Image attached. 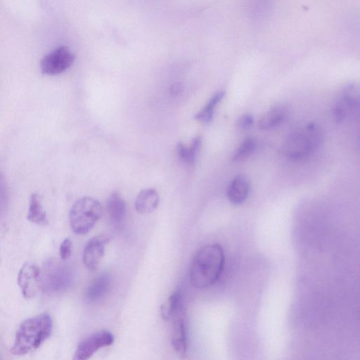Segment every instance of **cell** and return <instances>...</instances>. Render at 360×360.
<instances>
[{
  "label": "cell",
  "instance_id": "cell-1",
  "mask_svg": "<svg viewBox=\"0 0 360 360\" xmlns=\"http://www.w3.org/2000/svg\"><path fill=\"white\" fill-rule=\"evenodd\" d=\"M224 252L219 244H209L195 255L191 264L189 276L192 285L200 289L214 284L220 277L224 266Z\"/></svg>",
  "mask_w": 360,
  "mask_h": 360
},
{
  "label": "cell",
  "instance_id": "cell-2",
  "mask_svg": "<svg viewBox=\"0 0 360 360\" xmlns=\"http://www.w3.org/2000/svg\"><path fill=\"white\" fill-rule=\"evenodd\" d=\"M52 328L51 318L46 313L25 320L16 332L11 353L23 355L37 349L50 336Z\"/></svg>",
  "mask_w": 360,
  "mask_h": 360
},
{
  "label": "cell",
  "instance_id": "cell-3",
  "mask_svg": "<svg viewBox=\"0 0 360 360\" xmlns=\"http://www.w3.org/2000/svg\"><path fill=\"white\" fill-rule=\"evenodd\" d=\"M322 140L321 128L316 123L309 122L292 131L287 136L283 151L290 159H303L313 153Z\"/></svg>",
  "mask_w": 360,
  "mask_h": 360
},
{
  "label": "cell",
  "instance_id": "cell-4",
  "mask_svg": "<svg viewBox=\"0 0 360 360\" xmlns=\"http://www.w3.org/2000/svg\"><path fill=\"white\" fill-rule=\"evenodd\" d=\"M103 214L101 204L91 197L78 199L69 212V221L72 231L79 235L89 232Z\"/></svg>",
  "mask_w": 360,
  "mask_h": 360
},
{
  "label": "cell",
  "instance_id": "cell-5",
  "mask_svg": "<svg viewBox=\"0 0 360 360\" xmlns=\"http://www.w3.org/2000/svg\"><path fill=\"white\" fill-rule=\"evenodd\" d=\"M72 274L70 267L61 262L49 261L41 271V286L49 292H61L71 285Z\"/></svg>",
  "mask_w": 360,
  "mask_h": 360
},
{
  "label": "cell",
  "instance_id": "cell-6",
  "mask_svg": "<svg viewBox=\"0 0 360 360\" xmlns=\"http://www.w3.org/2000/svg\"><path fill=\"white\" fill-rule=\"evenodd\" d=\"M359 105V94L358 86L354 84L346 85L338 94L335 100L332 112L338 123L347 121L353 115Z\"/></svg>",
  "mask_w": 360,
  "mask_h": 360
},
{
  "label": "cell",
  "instance_id": "cell-7",
  "mask_svg": "<svg viewBox=\"0 0 360 360\" xmlns=\"http://www.w3.org/2000/svg\"><path fill=\"white\" fill-rule=\"evenodd\" d=\"M74 60L75 55L69 48L61 46L43 57L40 62L41 70L46 75H56L68 69Z\"/></svg>",
  "mask_w": 360,
  "mask_h": 360
},
{
  "label": "cell",
  "instance_id": "cell-8",
  "mask_svg": "<svg viewBox=\"0 0 360 360\" xmlns=\"http://www.w3.org/2000/svg\"><path fill=\"white\" fill-rule=\"evenodd\" d=\"M114 336L108 330H100L83 339L77 345L72 360H89L95 352L103 347L111 345Z\"/></svg>",
  "mask_w": 360,
  "mask_h": 360
},
{
  "label": "cell",
  "instance_id": "cell-9",
  "mask_svg": "<svg viewBox=\"0 0 360 360\" xmlns=\"http://www.w3.org/2000/svg\"><path fill=\"white\" fill-rule=\"evenodd\" d=\"M18 283L24 297H33L41 286V269L35 264L27 262L20 269Z\"/></svg>",
  "mask_w": 360,
  "mask_h": 360
},
{
  "label": "cell",
  "instance_id": "cell-10",
  "mask_svg": "<svg viewBox=\"0 0 360 360\" xmlns=\"http://www.w3.org/2000/svg\"><path fill=\"white\" fill-rule=\"evenodd\" d=\"M110 240V237L101 235L91 238L86 243L83 252L82 261L87 269L91 271L97 269L103 257L105 246Z\"/></svg>",
  "mask_w": 360,
  "mask_h": 360
},
{
  "label": "cell",
  "instance_id": "cell-11",
  "mask_svg": "<svg viewBox=\"0 0 360 360\" xmlns=\"http://www.w3.org/2000/svg\"><path fill=\"white\" fill-rule=\"evenodd\" d=\"M183 312L181 306L172 318V345L176 354L181 357H184L187 353L186 328Z\"/></svg>",
  "mask_w": 360,
  "mask_h": 360
},
{
  "label": "cell",
  "instance_id": "cell-12",
  "mask_svg": "<svg viewBox=\"0 0 360 360\" xmlns=\"http://www.w3.org/2000/svg\"><path fill=\"white\" fill-rule=\"evenodd\" d=\"M112 278L109 274L102 273L97 276L88 286L85 297L89 302H96L109 291Z\"/></svg>",
  "mask_w": 360,
  "mask_h": 360
},
{
  "label": "cell",
  "instance_id": "cell-13",
  "mask_svg": "<svg viewBox=\"0 0 360 360\" xmlns=\"http://www.w3.org/2000/svg\"><path fill=\"white\" fill-rule=\"evenodd\" d=\"M250 191L249 179L244 175H238L230 182L227 188V197L231 203L239 205L247 199Z\"/></svg>",
  "mask_w": 360,
  "mask_h": 360
},
{
  "label": "cell",
  "instance_id": "cell-14",
  "mask_svg": "<svg viewBox=\"0 0 360 360\" xmlns=\"http://www.w3.org/2000/svg\"><path fill=\"white\" fill-rule=\"evenodd\" d=\"M159 202V195L155 189L144 188L136 196L135 208L140 214H148L156 210Z\"/></svg>",
  "mask_w": 360,
  "mask_h": 360
},
{
  "label": "cell",
  "instance_id": "cell-15",
  "mask_svg": "<svg viewBox=\"0 0 360 360\" xmlns=\"http://www.w3.org/2000/svg\"><path fill=\"white\" fill-rule=\"evenodd\" d=\"M288 110L283 105H277L268 110L261 117L258 127L262 129H274L282 124L287 118Z\"/></svg>",
  "mask_w": 360,
  "mask_h": 360
},
{
  "label": "cell",
  "instance_id": "cell-16",
  "mask_svg": "<svg viewBox=\"0 0 360 360\" xmlns=\"http://www.w3.org/2000/svg\"><path fill=\"white\" fill-rule=\"evenodd\" d=\"M107 210L112 224L120 226L125 218L126 205L118 193L114 192L109 197L107 202Z\"/></svg>",
  "mask_w": 360,
  "mask_h": 360
},
{
  "label": "cell",
  "instance_id": "cell-17",
  "mask_svg": "<svg viewBox=\"0 0 360 360\" xmlns=\"http://www.w3.org/2000/svg\"><path fill=\"white\" fill-rule=\"evenodd\" d=\"M27 219L38 225L48 224L47 215L43 207L41 196L37 193L30 196Z\"/></svg>",
  "mask_w": 360,
  "mask_h": 360
},
{
  "label": "cell",
  "instance_id": "cell-18",
  "mask_svg": "<svg viewBox=\"0 0 360 360\" xmlns=\"http://www.w3.org/2000/svg\"><path fill=\"white\" fill-rule=\"evenodd\" d=\"M202 139L200 136L195 137L189 146L183 143H178L176 150L180 159L189 165L195 164L197 155L201 146Z\"/></svg>",
  "mask_w": 360,
  "mask_h": 360
},
{
  "label": "cell",
  "instance_id": "cell-19",
  "mask_svg": "<svg viewBox=\"0 0 360 360\" xmlns=\"http://www.w3.org/2000/svg\"><path fill=\"white\" fill-rule=\"evenodd\" d=\"M224 95L225 92L223 91L215 93L205 107L195 115V118L197 120L205 123L211 122L213 118L215 108L221 102Z\"/></svg>",
  "mask_w": 360,
  "mask_h": 360
},
{
  "label": "cell",
  "instance_id": "cell-20",
  "mask_svg": "<svg viewBox=\"0 0 360 360\" xmlns=\"http://www.w3.org/2000/svg\"><path fill=\"white\" fill-rule=\"evenodd\" d=\"M182 306L179 291L174 292L160 307V314L164 320L172 319L176 311Z\"/></svg>",
  "mask_w": 360,
  "mask_h": 360
},
{
  "label": "cell",
  "instance_id": "cell-21",
  "mask_svg": "<svg viewBox=\"0 0 360 360\" xmlns=\"http://www.w3.org/2000/svg\"><path fill=\"white\" fill-rule=\"evenodd\" d=\"M256 148V141L251 137L245 139L235 151L233 161H240L249 157Z\"/></svg>",
  "mask_w": 360,
  "mask_h": 360
},
{
  "label": "cell",
  "instance_id": "cell-22",
  "mask_svg": "<svg viewBox=\"0 0 360 360\" xmlns=\"http://www.w3.org/2000/svg\"><path fill=\"white\" fill-rule=\"evenodd\" d=\"M9 192L6 179L0 173V221L4 217L8 205Z\"/></svg>",
  "mask_w": 360,
  "mask_h": 360
},
{
  "label": "cell",
  "instance_id": "cell-23",
  "mask_svg": "<svg viewBox=\"0 0 360 360\" xmlns=\"http://www.w3.org/2000/svg\"><path fill=\"white\" fill-rule=\"evenodd\" d=\"M72 243L69 238H65L60 245L59 254L63 261L69 259L72 254Z\"/></svg>",
  "mask_w": 360,
  "mask_h": 360
},
{
  "label": "cell",
  "instance_id": "cell-24",
  "mask_svg": "<svg viewBox=\"0 0 360 360\" xmlns=\"http://www.w3.org/2000/svg\"><path fill=\"white\" fill-rule=\"evenodd\" d=\"M253 122L254 119L251 115L244 114L238 118L237 125L240 129H246L250 128Z\"/></svg>",
  "mask_w": 360,
  "mask_h": 360
},
{
  "label": "cell",
  "instance_id": "cell-25",
  "mask_svg": "<svg viewBox=\"0 0 360 360\" xmlns=\"http://www.w3.org/2000/svg\"><path fill=\"white\" fill-rule=\"evenodd\" d=\"M0 261H1V257H0Z\"/></svg>",
  "mask_w": 360,
  "mask_h": 360
}]
</instances>
